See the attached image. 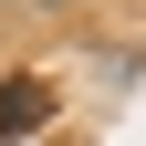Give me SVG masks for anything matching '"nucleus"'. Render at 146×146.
I'll return each mask as SVG.
<instances>
[{"instance_id":"obj_1","label":"nucleus","mask_w":146,"mask_h":146,"mask_svg":"<svg viewBox=\"0 0 146 146\" xmlns=\"http://www.w3.org/2000/svg\"><path fill=\"white\" fill-rule=\"evenodd\" d=\"M42 115H52V84L42 73H11V84H0V136H31Z\"/></svg>"}]
</instances>
